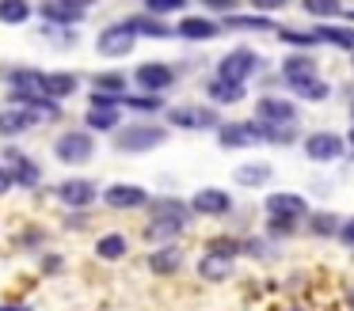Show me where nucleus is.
I'll return each instance as SVG.
<instances>
[{"label": "nucleus", "mask_w": 354, "mask_h": 311, "mask_svg": "<svg viewBox=\"0 0 354 311\" xmlns=\"http://www.w3.org/2000/svg\"><path fill=\"white\" fill-rule=\"evenodd\" d=\"M168 126H176V129H214L217 110L214 106H171Z\"/></svg>", "instance_id": "nucleus-7"}, {"label": "nucleus", "mask_w": 354, "mask_h": 311, "mask_svg": "<svg viewBox=\"0 0 354 311\" xmlns=\"http://www.w3.org/2000/svg\"><path fill=\"white\" fill-rule=\"evenodd\" d=\"M290 91H293V95H301V99H313V103H324V99L331 95V88L320 80V76H316V80H305V83H297V88H290Z\"/></svg>", "instance_id": "nucleus-34"}, {"label": "nucleus", "mask_w": 354, "mask_h": 311, "mask_svg": "<svg viewBox=\"0 0 354 311\" xmlns=\"http://www.w3.org/2000/svg\"><path fill=\"white\" fill-rule=\"evenodd\" d=\"M232 273V258H221V254H202L198 258V277L202 281H229Z\"/></svg>", "instance_id": "nucleus-20"}, {"label": "nucleus", "mask_w": 354, "mask_h": 311, "mask_svg": "<svg viewBox=\"0 0 354 311\" xmlns=\"http://www.w3.org/2000/svg\"><path fill=\"white\" fill-rule=\"evenodd\" d=\"M290 0H252V8H259V12H278V8H286Z\"/></svg>", "instance_id": "nucleus-45"}, {"label": "nucleus", "mask_w": 354, "mask_h": 311, "mask_svg": "<svg viewBox=\"0 0 354 311\" xmlns=\"http://www.w3.org/2000/svg\"><path fill=\"white\" fill-rule=\"evenodd\" d=\"M225 30H274L267 15H225Z\"/></svg>", "instance_id": "nucleus-28"}, {"label": "nucleus", "mask_w": 354, "mask_h": 311, "mask_svg": "<svg viewBox=\"0 0 354 311\" xmlns=\"http://www.w3.org/2000/svg\"><path fill=\"white\" fill-rule=\"evenodd\" d=\"M8 159H12V179L19 182V186H39L42 182V171L35 167V159H27V156H19V152H8Z\"/></svg>", "instance_id": "nucleus-21"}, {"label": "nucleus", "mask_w": 354, "mask_h": 311, "mask_svg": "<svg viewBox=\"0 0 354 311\" xmlns=\"http://www.w3.org/2000/svg\"><path fill=\"white\" fill-rule=\"evenodd\" d=\"M42 91H46V99H69L73 91H77V76L73 72H46L42 76Z\"/></svg>", "instance_id": "nucleus-19"}, {"label": "nucleus", "mask_w": 354, "mask_h": 311, "mask_svg": "<svg viewBox=\"0 0 354 311\" xmlns=\"http://www.w3.org/2000/svg\"><path fill=\"white\" fill-rule=\"evenodd\" d=\"M179 265H183V250H179L176 243H164V247H156L153 254H149V270H153L156 277H171Z\"/></svg>", "instance_id": "nucleus-14"}, {"label": "nucleus", "mask_w": 354, "mask_h": 311, "mask_svg": "<svg viewBox=\"0 0 354 311\" xmlns=\"http://www.w3.org/2000/svg\"><path fill=\"white\" fill-rule=\"evenodd\" d=\"M39 12H42V19H50V23H65V27H69V23H80V19H84V12H80V8L62 4V0H46V4L39 8Z\"/></svg>", "instance_id": "nucleus-23"}, {"label": "nucleus", "mask_w": 354, "mask_h": 311, "mask_svg": "<svg viewBox=\"0 0 354 311\" xmlns=\"http://www.w3.org/2000/svg\"><path fill=\"white\" fill-rule=\"evenodd\" d=\"M316 42H331V46H339V50H354V30L320 27V30H316Z\"/></svg>", "instance_id": "nucleus-30"}, {"label": "nucleus", "mask_w": 354, "mask_h": 311, "mask_svg": "<svg viewBox=\"0 0 354 311\" xmlns=\"http://www.w3.org/2000/svg\"><path fill=\"white\" fill-rule=\"evenodd\" d=\"M316 61L308 57V53H297V57H286V65H282V80L290 83V88H297V83H305V80H316Z\"/></svg>", "instance_id": "nucleus-16"}, {"label": "nucleus", "mask_w": 354, "mask_h": 311, "mask_svg": "<svg viewBox=\"0 0 354 311\" xmlns=\"http://www.w3.org/2000/svg\"><path fill=\"white\" fill-rule=\"evenodd\" d=\"M95 197H100V190L88 179H65L62 186H57V201L69 205V209H92Z\"/></svg>", "instance_id": "nucleus-10"}, {"label": "nucleus", "mask_w": 354, "mask_h": 311, "mask_svg": "<svg viewBox=\"0 0 354 311\" xmlns=\"http://www.w3.org/2000/svg\"><path fill=\"white\" fill-rule=\"evenodd\" d=\"M270 179V167L267 163H244V167H236V182L240 186H259V182H267Z\"/></svg>", "instance_id": "nucleus-31"}, {"label": "nucleus", "mask_w": 354, "mask_h": 311, "mask_svg": "<svg viewBox=\"0 0 354 311\" xmlns=\"http://www.w3.org/2000/svg\"><path fill=\"white\" fill-rule=\"evenodd\" d=\"M126 23H130L133 34H149V38H168L171 34V27L160 23L156 15H138V19H126Z\"/></svg>", "instance_id": "nucleus-27"}, {"label": "nucleus", "mask_w": 354, "mask_h": 311, "mask_svg": "<svg viewBox=\"0 0 354 311\" xmlns=\"http://www.w3.org/2000/svg\"><path fill=\"white\" fill-rule=\"evenodd\" d=\"M240 254H252V258H267L270 247L263 239H240Z\"/></svg>", "instance_id": "nucleus-42"}, {"label": "nucleus", "mask_w": 354, "mask_h": 311, "mask_svg": "<svg viewBox=\"0 0 354 311\" xmlns=\"http://www.w3.org/2000/svg\"><path fill=\"white\" fill-rule=\"evenodd\" d=\"M351 152H354V129H351Z\"/></svg>", "instance_id": "nucleus-50"}, {"label": "nucleus", "mask_w": 354, "mask_h": 311, "mask_svg": "<svg viewBox=\"0 0 354 311\" xmlns=\"http://www.w3.org/2000/svg\"><path fill=\"white\" fill-rule=\"evenodd\" d=\"M31 19V4L27 0H0V23H27Z\"/></svg>", "instance_id": "nucleus-29"}, {"label": "nucleus", "mask_w": 354, "mask_h": 311, "mask_svg": "<svg viewBox=\"0 0 354 311\" xmlns=\"http://www.w3.org/2000/svg\"><path fill=\"white\" fill-rule=\"evenodd\" d=\"M191 220V205L176 201V197H156L149 201V224H145V239L149 243H171Z\"/></svg>", "instance_id": "nucleus-1"}, {"label": "nucleus", "mask_w": 354, "mask_h": 311, "mask_svg": "<svg viewBox=\"0 0 354 311\" xmlns=\"http://www.w3.org/2000/svg\"><path fill=\"white\" fill-rule=\"evenodd\" d=\"M206 91H209V99L214 103H240L244 99V83H236V80H221V76H214V80L206 83Z\"/></svg>", "instance_id": "nucleus-22"}, {"label": "nucleus", "mask_w": 354, "mask_h": 311, "mask_svg": "<svg viewBox=\"0 0 354 311\" xmlns=\"http://www.w3.org/2000/svg\"><path fill=\"white\" fill-rule=\"evenodd\" d=\"M339 239H343L346 247L354 250V217H351V220H343V224H339Z\"/></svg>", "instance_id": "nucleus-44"}, {"label": "nucleus", "mask_w": 354, "mask_h": 311, "mask_svg": "<svg viewBox=\"0 0 354 311\" xmlns=\"http://www.w3.org/2000/svg\"><path fill=\"white\" fill-rule=\"evenodd\" d=\"M103 201L111 209H141V205H149V190L133 186V182H115V186L103 190Z\"/></svg>", "instance_id": "nucleus-11"}, {"label": "nucleus", "mask_w": 354, "mask_h": 311, "mask_svg": "<svg viewBox=\"0 0 354 311\" xmlns=\"http://www.w3.org/2000/svg\"><path fill=\"white\" fill-rule=\"evenodd\" d=\"M133 42H138V34L130 30V23H115V27L100 30V42H95V50H100L103 57H126V53L133 50Z\"/></svg>", "instance_id": "nucleus-6"}, {"label": "nucleus", "mask_w": 354, "mask_h": 311, "mask_svg": "<svg viewBox=\"0 0 354 311\" xmlns=\"http://www.w3.org/2000/svg\"><path fill=\"white\" fill-rule=\"evenodd\" d=\"M305 4L308 15H316V19H335V15H343L346 8L339 4V0H301Z\"/></svg>", "instance_id": "nucleus-32"}, {"label": "nucleus", "mask_w": 354, "mask_h": 311, "mask_svg": "<svg viewBox=\"0 0 354 311\" xmlns=\"http://www.w3.org/2000/svg\"><path fill=\"white\" fill-rule=\"evenodd\" d=\"M351 308H354V288H351Z\"/></svg>", "instance_id": "nucleus-51"}, {"label": "nucleus", "mask_w": 354, "mask_h": 311, "mask_svg": "<svg viewBox=\"0 0 354 311\" xmlns=\"http://www.w3.org/2000/svg\"><path fill=\"white\" fill-rule=\"evenodd\" d=\"M305 152H308V159H316V163H331V159L343 156V141H339L335 133H313L305 141Z\"/></svg>", "instance_id": "nucleus-13"}, {"label": "nucleus", "mask_w": 354, "mask_h": 311, "mask_svg": "<svg viewBox=\"0 0 354 311\" xmlns=\"http://www.w3.org/2000/svg\"><path fill=\"white\" fill-rule=\"evenodd\" d=\"M122 106H130V110H141V114H156V110H164L160 95H122Z\"/></svg>", "instance_id": "nucleus-35"}, {"label": "nucleus", "mask_w": 354, "mask_h": 311, "mask_svg": "<svg viewBox=\"0 0 354 311\" xmlns=\"http://www.w3.org/2000/svg\"><path fill=\"white\" fill-rule=\"evenodd\" d=\"M255 121H263V126H293L297 121V103L267 95L255 103Z\"/></svg>", "instance_id": "nucleus-5"}, {"label": "nucleus", "mask_w": 354, "mask_h": 311, "mask_svg": "<svg viewBox=\"0 0 354 311\" xmlns=\"http://www.w3.org/2000/svg\"><path fill=\"white\" fill-rule=\"evenodd\" d=\"M149 15H168V12H183L187 0H141Z\"/></svg>", "instance_id": "nucleus-38"}, {"label": "nucleus", "mask_w": 354, "mask_h": 311, "mask_svg": "<svg viewBox=\"0 0 354 311\" xmlns=\"http://www.w3.org/2000/svg\"><path fill=\"white\" fill-rule=\"evenodd\" d=\"M351 118H354V103H351Z\"/></svg>", "instance_id": "nucleus-52"}, {"label": "nucleus", "mask_w": 354, "mask_h": 311, "mask_svg": "<svg viewBox=\"0 0 354 311\" xmlns=\"http://www.w3.org/2000/svg\"><path fill=\"white\" fill-rule=\"evenodd\" d=\"M308 212V205H305V197L301 194H270L267 197V217H293V220H301Z\"/></svg>", "instance_id": "nucleus-15"}, {"label": "nucleus", "mask_w": 354, "mask_h": 311, "mask_svg": "<svg viewBox=\"0 0 354 311\" xmlns=\"http://www.w3.org/2000/svg\"><path fill=\"white\" fill-rule=\"evenodd\" d=\"M209 254H221V258H236L240 254V239H229V235H217V239H209Z\"/></svg>", "instance_id": "nucleus-36"}, {"label": "nucleus", "mask_w": 354, "mask_h": 311, "mask_svg": "<svg viewBox=\"0 0 354 311\" xmlns=\"http://www.w3.org/2000/svg\"><path fill=\"white\" fill-rule=\"evenodd\" d=\"M62 4H73V8H80V12H84V8H92L95 0H62Z\"/></svg>", "instance_id": "nucleus-48"}, {"label": "nucleus", "mask_w": 354, "mask_h": 311, "mask_svg": "<svg viewBox=\"0 0 354 311\" xmlns=\"http://www.w3.org/2000/svg\"><path fill=\"white\" fill-rule=\"evenodd\" d=\"M202 8H214V12H236L240 0H198Z\"/></svg>", "instance_id": "nucleus-43"}, {"label": "nucleus", "mask_w": 354, "mask_h": 311, "mask_svg": "<svg viewBox=\"0 0 354 311\" xmlns=\"http://www.w3.org/2000/svg\"><path fill=\"white\" fill-rule=\"evenodd\" d=\"M229 209H232V197L217 186H206L191 197V212H198V217H225Z\"/></svg>", "instance_id": "nucleus-12"}, {"label": "nucleus", "mask_w": 354, "mask_h": 311, "mask_svg": "<svg viewBox=\"0 0 354 311\" xmlns=\"http://www.w3.org/2000/svg\"><path fill=\"white\" fill-rule=\"evenodd\" d=\"M217 30H221V27H217L214 19H202V15H187V19L176 27V34H179V38H191V42H206V38H214Z\"/></svg>", "instance_id": "nucleus-18"}, {"label": "nucleus", "mask_w": 354, "mask_h": 311, "mask_svg": "<svg viewBox=\"0 0 354 311\" xmlns=\"http://www.w3.org/2000/svg\"><path fill=\"white\" fill-rule=\"evenodd\" d=\"M133 80H138V88H145V95H160L164 88L176 83V72L168 65H160V61H145V65H138Z\"/></svg>", "instance_id": "nucleus-9"}, {"label": "nucleus", "mask_w": 354, "mask_h": 311, "mask_svg": "<svg viewBox=\"0 0 354 311\" xmlns=\"http://www.w3.org/2000/svg\"><path fill=\"white\" fill-rule=\"evenodd\" d=\"M282 34V42L297 46V50H308V46H316V34H301V30H278Z\"/></svg>", "instance_id": "nucleus-41"}, {"label": "nucleus", "mask_w": 354, "mask_h": 311, "mask_svg": "<svg viewBox=\"0 0 354 311\" xmlns=\"http://www.w3.org/2000/svg\"><path fill=\"white\" fill-rule=\"evenodd\" d=\"M42 76H46V72H39V68H19V72H8V83H12V91L46 95V91H42Z\"/></svg>", "instance_id": "nucleus-24"}, {"label": "nucleus", "mask_w": 354, "mask_h": 311, "mask_svg": "<svg viewBox=\"0 0 354 311\" xmlns=\"http://www.w3.org/2000/svg\"><path fill=\"white\" fill-rule=\"evenodd\" d=\"M42 270H46V273H57V270H62V258H57V254H46V258H42Z\"/></svg>", "instance_id": "nucleus-47"}, {"label": "nucleus", "mask_w": 354, "mask_h": 311, "mask_svg": "<svg viewBox=\"0 0 354 311\" xmlns=\"http://www.w3.org/2000/svg\"><path fill=\"white\" fill-rule=\"evenodd\" d=\"M267 232L270 235H293V232H297V220H293V217H270L267 220Z\"/></svg>", "instance_id": "nucleus-39"}, {"label": "nucleus", "mask_w": 354, "mask_h": 311, "mask_svg": "<svg viewBox=\"0 0 354 311\" xmlns=\"http://www.w3.org/2000/svg\"><path fill=\"white\" fill-rule=\"evenodd\" d=\"M84 121H88V129H95V133H107V129H118V110H107V106H88Z\"/></svg>", "instance_id": "nucleus-26"}, {"label": "nucleus", "mask_w": 354, "mask_h": 311, "mask_svg": "<svg viewBox=\"0 0 354 311\" xmlns=\"http://www.w3.org/2000/svg\"><path fill=\"white\" fill-rule=\"evenodd\" d=\"M130 250V243H126V235H118V232H111V235H103L100 243H95V254L103 258V262H118V258Z\"/></svg>", "instance_id": "nucleus-25"}, {"label": "nucleus", "mask_w": 354, "mask_h": 311, "mask_svg": "<svg viewBox=\"0 0 354 311\" xmlns=\"http://www.w3.org/2000/svg\"><path fill=\"white\" fill-rule=\"evenodd\" d=\"M217 141L221 148H252V144H263V129L259 121H232V126H221Z\"/></svg>", "instance_id": "nucleus-8"}, {"label": "nucleus", "mask_w": 354, "mask_h": 311, "mask_svg": "<svg viewBox=\"0 0 354 311\" xmlns=\"http://www.w3.org/2000/svg\"><path fill=\"white\" fill-rule=\"evenodd\" d=\"M35 121H39V114H35V110H19V106L0 110V137H19V133H27Z\"/></svg>", "instance_id": "nucleus-17"}, {"label": "nucleus", "mask_w": 354, "mask_h": 311, "mask_svg": "<svg viewBox=\"0 0 354 311\" xmlns=\"http://www.w3.org/2000/svg\"><path fill=\"white\" fill-rule=\"evenodd\" d=\"M92 91H107V95H126V76L122 72H100L92 80Z\"/></svg>", "instance_id": "nucleus-33"}, {"label": "nucleus", "mask_w": 354, "mask_h": 311, "mask_svg": "<svg viewBox=\"0 0 354 311\" xmlns=\"http://www.w3.org/2000/svg\"><path fill=\"white\" fill-rule=\"evenodd\" d=\"M259 65H263V61L255 57L252 50H244V46H240V50H232V53H225V57H221V65H217V76H221V80L248 83L255 72H259Z\"/></svg>", "instance_id": "nucleus-2"}, {"label": "nucleus", "mask_w": 354, "mask_h": 311, "mask_svg": "<svg viewBox=\"0 0 354 311\" xmlns=\"http://www.w3.org/2000/svg\"><path fill=\"white\" fill-rule=\"evenodd\" d=\"M164 141H168V129H160V126H126L122 133L115 137V144L122 152H149Z\"/></svg>", "instance_id": "nucleus-3"}, {"label": "nucleus", "mask_w": 354, "mask_h": 311, "mask_svg": "<svg viewBox=\"0 0 354 311\" xmlns=\"http://www.w3.org/2000/svg\"><path fill=\"white\" fill-rule=\"evenodd\" d=\"M12 186H16V179H12V167H0V197L8 194Z\"/></svg>", "instance_id": "nucleus-46"}, {"label": "nucleus", "mask_w": 354, "mask_h": 311, "mask_svg": "<svg viewBox=\"0 0 354 311\" xmlns=\"http://www.w3.org/2000/svg\"><path fill=\"white\" fill-rule=\"evenodd\" d=\"M88 106H107V110H118V106H122V95H107V91H92V95H88Z\"/></svg>", "instance_id": "nucleus-40"}, {"label": "nucleus", "mask_w": 354, "mask_h": 311, "mask_svg": "<svg viewBox=\"0 0 354 311\" xmlns=\"http://www.w3.org/2000/svg\"><path fill=\"white\" fill-rule=\"evenodd\" d=\"M0 311H31V308H24V303H0Z\"/></svg>", "instance_id": "nucleus-49"}, {"label": "nucleus", "mask_w": 354, "mask_h": 311, "mask_svg": "<svg viewBox=\"0 0 354 311\" xmlns=\"http://www.w3.org/2000/svg\"><path fill=\"white\" fill-rule=\"evenodd\" d=\"M339 224H343V220L331 217V212H316L313 217V232L316 235H339Z\"/></svg>", "instance_id": "nucleus-37"}, {"label": "nucleus", "mask_w": 354, "mask_h": 311, "mask_svg": "<svg viewBox=\"0 0 354 311\" xmlns=\"http://www.w3.org/2000/svg\"><path fill=\"white\" fill-rule=\"evenodd\" d=\"M92 152H95L92 133H62L54 144V156L62 159V163H88Z\"/></svg>", "instance_id": "nucleus-4"}]
</instances>
